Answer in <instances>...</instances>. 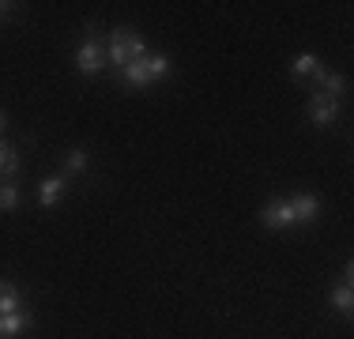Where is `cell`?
Listing matches in <instances>:
<instances>
[{
	"instance_id": "6da1fadb",
	"label": "cell",
	"mask_w": 354,
	"mask_h": 339,
	"mask_svg": "<svg viewBox=\"0 0 354 339\" xmlns=\"http://www.w3.org/2000/svg\"><path fill=\"white\" fill-rule=\"evenodd\" d=\"M140 57H147V42L140 38V30L132 27H117L109 30V46H106V61L121 72V68H129L132 61H140Z\"/></svg>"
},
{
	"instance_id": "7a4b0ae2",
	"label": "cell",
	"mask_w": 354,
	"mask_h": 339,
	"mask_svg": "<svg viewBox=\"0 0 354 339\" xmlns=\"http://www.w3.org/2000/svg\"><path fill=\"white\" fill-rule=\"evenodd\" d=\"M170 75V57L166 53H147L140 61H132L129 68H121V83L124 87H151V83Z\"/></svg>"
},
{
	"instance_id": "3957f363",
	"label": "cell",
	"mask_w": 354,
	"mask_h": 339,
	"mask_svg": "<svg viewBox=\"0 0 354 339\" xmlns=\"http://www.w3.org/2000/svg\"><path fill=\"white\" fill-rule=\"evenodd\" d=\"M75 68H80V75H87V80L102 75V68H106V49L98 46L95 38H91V42H83V46H80V53H75Z\"/></svg>"
},
{
	"instance_id": "277c9868",
	"label": "cell",
	"mask_w": 354,
	"mask_h": 339,
	"mask_svg": "<svg viewBox=\"0 0 354 339\" xmlns=\"http://www.w3.org/2000/svg\"><path fill=\"white\" fill-rule=\"evenodd\" d=\"M306 109H309V121L324 129V125H332L335 117H339V98H328V95H320V91H313L306 102Z\"/></svg>"
},
{
	"instance_id": "5b68a950",
	"label": "cell",
	"mask_w": 354,
	"mask_h": 339,
	"mask_svg": "<svg viewBox=\"0 0 354 339\" xmlns=\"http://www.w3.org/2000/svg\"><path fill=\"white\" fill-rule=\"evenodd\" d=\"M260 223H264V230H290V226H298V223H294V208H290V200H275V203H268V208L260 211Z\"/></svg>"
},
{
	"instance_id": "8992f818",
	"label": "cell",
	"mask_w": 354,
	"mask_h": 339,
	"mask_svg": "<svg viewBox=\"0 0 354 339\" xmlns=\"http://www.w3.org/2000/svg\"><path fill=\"white\" fill-rule=\"evenodd\" d=\"M64 192H68V177L53 174V177H46V181L38 185V203L41 208H57V203L64 200Z\"/></svg>"
},
{
	"instance_id": "52a82bcc",
	"label": "cell",
	"mask_w": 354,
	"mask_h": 339,
	"mask_svg": "<svg viewBox=\"0 0 354 339\" xmlns=\"http://www.w3.org/2000/svg\"><path fill=\"white\" fill-rule=\"evenodd\" d=\"M309 80H313V83H317V91H320V95H328V98H339L343 91H347V75H339V72H328L324 64H320L317 72L309 75Z\"/></svg>"
},
{
	"instance_id": "ba28073f",
	"label": "cell",
	"mask_w": 354,
	"mask_h": 339,
	"mask_svg": "<svg viewBox=\"0 0 354 339\" xmlns=\"http://www.w3.org/2000/svg\"><path fill=\"white\" fill-rule=\"evenodd\" d=\"M290 208H294V223H298V226L317 223V215H320V200L309 196V192H301V196H290Z\"/></svg>"
},
{
	"instance_id": "9c48e42d",
	"label": "cell",
	"mask_w": 354,
	"mask_h": 339,
	"mask_svg": "<svg viewBox=\"0 0 354 339\" xmlns=\"http://www.w3.org/2000/svg\"><path fill=\"white\" fill-rule=\"evenodd\" d=\"M19 151L12 147V143L4 140V136H0V177H4V181H12L15 174H19Z\"/></svg>"
},
{
	"instance_id": "30bf717a",
	"label": "cell",
	"mask_w": 354,
	"mask_h": 339,
	"mask_svg": "<svg viewBox=\"0 0 354 339\" xmlns=\"http://www.w3.org/2000/svg\"><path fill=\"white\" fill-rule=\"evenodd\" d=\"M35 324V317H27V313H8V317H0V336L4 339H12V336H19V332H27V328Z\"/></svg>"
},
{
	"instance_id": "8fae6325",
	"label": "cell",
	"mask_w": 354,
	"mask_h": 339,
	"mask_svg": "<svg viewBox=\"0 0 354 339\" xmlns=\"http://www.w3.org/2000/svg\"><path fill=\"white\" fill-rule=\"evenodd\" d=\"M317 68H320V57L317 53H298V57H294V64H290V75L301 83V80H309Z\"/></svg>"
},
{
	"instance_id": "7c38bea8",
	"label": "cell",
	"mask_w": 354,
	"mask_h": 339,
	"mask_svg": "<svg viewBox=\"0 0 354 339\" xmlns=\"http://www.w3.org/2000/svg\"><path fill=\"white\" fill-rule=\"evenodd\" d=\"M328 302H332V309H339L343 317H351V309H354V286L351 283H339L332 294H328Z\"/></svg>"
},
{
	"instance_id": "4fadbf2b",
	"label": "cell",
	"mask_w": 354,
	"mask_h": 339,
	"mask_svg": "<svg viewBox=\"0 0 354 339\" xmlns=\"http://www.w3.org/2000/svg\"><path fill=\"white\" fill-rule=\"evenodd\" d=\"M19 309H23L19 291H15L12 283H0V317H8V313H19Z\"/></svg>"
},
{
	"instance_id": "5bb4252c",
	"label": "cell",
	"mask_w": 354,
	"mask_h": 339,
	"mask_svg": "<svg viewBox=\"0 0 354 339\" xmlns=\"http://www.w3.org/2000/svg\"><path fill=\"white\" fill-rule=\"evenodd\" d=\"M87 163H91L87 151H83V147H72L68 158H64V174H83V170H87Z\"/></svg>"
},
{
	"instance_id": "9a60e30c",
	"label": "cell",
	"mask_w": 354,
	"mask_h": 339,
	"mask_svg": "<svg viewBox=\"0 0 354 339\" xmlns=\"http://www.w3.org/2000/svg\"><path fill=\"white\" fill-rule=\"evenodd\" d=\"M15 203H19V185L0 181V211H15Z\"/></svg>"
},
{
	"instance_id": "2e32d148",
	"label": "cell",
	"mask_w": 354,
	"mask_h": 339,
	"mask_svg": "<svg viewBox=\"0 0 354 339\" xmlns=\"http://www.w3.org/2000/svg\"><path fill=\"white\" fill-rule=\"evenodd\" d=\"M4 129H8V113L0 109V132H4Z\"/></svg>"
},
{
	"instance_id": "e0dca14e",
	"label": "cell",
	"mask_w": 354,
	"mask_h": 339,
	"mask_svg": "<svg viewBox=\"0 0 354 339\" xmlns=\"http://www.w3.org/2000/svg\"><path fill=\"white\" fill-rule=\"evenodd\" d=\"M4 12H8V4H0V15H4Z\"/></svg>"
}]
</instances>
